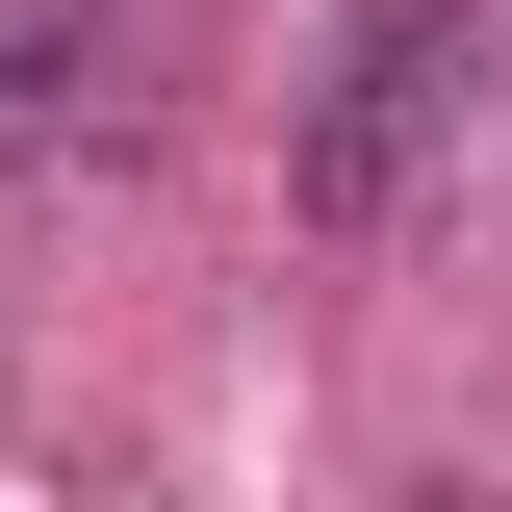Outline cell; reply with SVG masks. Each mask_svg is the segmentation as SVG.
<instances>
[{
    "mask_svg": "<svg viewBox=\"0 0 512 512\" xmlns=\"http://www.w3.org/2000/svg\"><path fill=\"white\" fill-rule=\"evenodd\" d=\"M487 77H512V0H359L282 103V231L308 256H384L410 205L487 154Z\"/></svg>",
    "mask_w": 512,
    "mask_h": 512,
    "instance_id": "cell-1",
    "label": "cell"
},
{
    "mask_svg": "<svg viewBox=\"0 0 512 512\" xmlns=\"http://www.w3.org/2000/svg\"><path fill=\"white\" fill-rule=\"evenodd\" d=\"M77 77H103V0H0V180L77 128Z\"/></svg>",
    "mask_w": 512,
    "mask_h": 512,
    "instance_id": "cell-2",
    "label": "cell"
}]
</instances>
